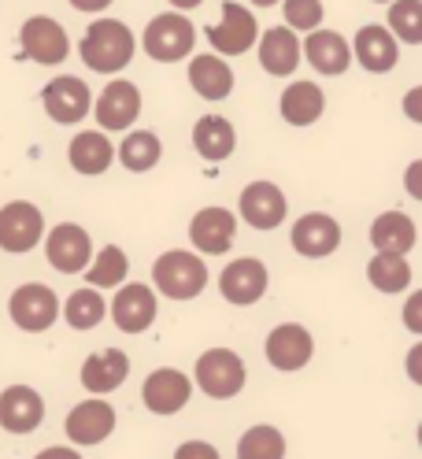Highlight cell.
Listing matches in <instances>:
<instances>
[{"label":"cell","instance_id":"obj_1","mask_svg":"<svg viewBox=\"0 0 422 459\" xmlns=\"http://www.w3.org/2000/svg\"><path fill=\"white\" fill-rule=\"evenodd\" d=\"M137 52V41H133V30L123 22V19H97L90 22L86 38L78 45V56L82 64L97 74H119Z\"/></svg>","mask_w":422,"mask_h":459},{"label":"cell","instance_id":"obj_2","mask_svg":"<svg viewBox=\"0 0 422 459\" xmlns=\"http://www.w3.org/2000/svg\"><path fill=\"white\" fill-rule=\"evenodd\" d=\"M152 281H156V290L163 297H171V300H193V297L204 293L208 267H204L201 255L171 248V252H163L159 260L152 264Z\"/></svg>","mask_w":422,"mask_h":459},{"label":"cell","instance_id":"obj_3","mask_svg":"<svg viewBox=\"0 0 422 459\" xmlns=\"http://www.w3.org/2000/svg\"><path fill=\"white\" fill-rule=\"evenodd\" d=\"M196 45V26L185 19V12H159L149 19L145 34H141V48H145L156 64H178Z\"/></svg>","mask_w":422,"mask_h":459},{"label":"cell","instance_id":"obj_4","mask_svg":"<svg viewBox=\"0 0 422 459\" xmlns=\"http://www.w3.org/2000/svg\"><path fill=\"white\" fill-rule=\"evenodd\" d=\"M260 38V22L252 15V8L237 4V0H222V19L208 26L211 52L219 56H245Z\"/></svg>","mask_w":422,"mask_h":459},{"label":"cell","instance_id":"obj_5","mask_svg":"<svg viewBox=\"0 0 422 459\" xmlns=\"http://www.w3.org/2000/svg\"><path fill=\"white\" fill-rule=\"evenodd\" d=\"M19 45H22L26 60H34L41 67H56L71 56V38L52 15H30L26 19L22 30H19Z\"/></svg>","mask_w":422,"mask_h":459},{"label":"cell","instance_id":"obj_6","mask_svg":"<svg viewBox=\"0 0 422 459\" xmlns=\"http://www.w3.org/2000/svg\"><path fill=\"white\" fill-rule=\"evenodd\" d=\"M41 104H45L52 123L74 126V123H82L93 111V93H90V85L82 82V78L60 74V78H52L45 90H41Z\"/></svg>","mask_w":422,"mask_h":459},{"label":"cell","instance_id":"obj_7","mask_svg":"<svg viewBox=\"0 0 422 459\" xmlns=\"http://www.w3.org/2000/svg\"><path fill=\"white\" fill-rule=\"evenodd\" d=\"M196 385H201L208 396L227 400L237 396L245 389V363L237 352L230 349H211L196 359Z\"/></svg>","mask_w":422,"mask_h":459},{"label":"cell","instance_id":"obj_8","mask_svg":"<svg viewBox=\"0 0 422 459\" xmlns=\"http://www.w3.org/2000/svg\"><path fill=\"white\" fill-rule=\"evenodd\" d=\"M8 311H12V323L26 333H41L48 330L56 319H60V300H56V293L48 290V285H19V290L12 293L8 300Z\"/></svg>","mask_w":422,"mask_h":459},{"label":"cell","instance_id":"obj_9","mask_svg":"<svg viewBox=\"0 0 422 459\" xmlns=\"http://www.w3.org/2000/svg\"><path fill=\"white\" fill-rule=\"evenodd\" d=\"M45 234V215L38 212V204L30 200H12V204L0 208V248L4 252H30L38 248Z\"/></svg>","mask_w":422,"mask_h":459},{"label":"cell","instance_id":"obj_10","mask_svg":"<svg viewBox=\"0 0 422 459\" xmlns=\"http://www.w3.org/2000/svg\"><path fill=\"white\" fill-rule=\"evenodd\" d=\"M45 255L60 274H82L93 260V241L78 222H60L45 238Z\"/></svg>","mask_w":422,"mask_h":459},{"label":"cell","instance_id":"obj_11","mask_svg":"<svg viewBox=\"0 0 422 459\" xmlns=\"http://www.w3.org/2000/svg\"><path fill=\"white\" fill-rule=\"evenodd\" d=\"M141 115V90L126 78H111L97 97V123L104 130H126Z\"/></svg>","mask_w":422,"mask_h":459},{"label":"cell","instance_id":"obj_12","mask_svg":"<svg viewBox=\"0 0 422 459\" xmlns=\"http://www.w3.org/2000/svg\"><path fill=\"white\" fill-rule=\"evenodd\" d=\"M286 193H281L274 182H252L241 189V219L252 230H274L286 222Z\"/></svg>","mask_w":422,"mask_h":459},{"label":"cell","instance_id":"obj_13","mask_svg":"<svg viewBox=\"0 0 422 459\" xmlns=\"http://www.w3.org/2000/svg\"><path fill=\"white\" fill-rule=\"evenodd\" d=\"M234 238H237V219L227 208H204V212H196L193 222H189V241L196 245V252H204V255L230 252Z\"/></svg>","mask_w":422,"mask_h":459},{"label":"cell","instance_id":"obj_14","mask_svg":"<svg viewBox=\"0 0 422 459\" xmlns=\"http://www.w3.org/2000/svg\"><path fill=\"white\" fill-rule=\"evenodd\" d=\"M267 281H271L267 267L260 260H252V255H245V260H234L227 271L219 274V293L237 307H248L267 293Z\"/></svg>","mask_w":422,"mask_h":459},{"label":"cell","instance_id":"obj_15","mask_svg":"<svg viewBox=\"0 0 422 459\" xmlns=\"http://www.w3.org/2000/svg\"><path fill=\"white\" fill-rule=\"evenodd\" d=\"M337 245H341V226L333 215L307 212L293 222V248L307 260H323V255L337 252Z\"/></svg>","mask_w":422,"mask_h":459},{"label":"cell","instance_id":"obj_16","mask_svg":"<svg viewBox=\"0 0 422 459\" xmlns=\"http://www.w3.org/2000/svg\"><path fill=\"white\" fill-rule=\"evenodd\" d=\"M141 396H145V408L156 411V415H175L189 404L193 396V382L182 375V370L175 367H163V370H152V375L145 378V389H141Z\"/></svg>","mask_w":422,"mask_h":459},{"label":"cell","instance_id":"obj_17","mask_svg":"<svg viewBox=\"0 0 422 459\" xmlns=\"http://www.w3.org/2000/svg\"><path fill=\"white\" fill-rule=\"evenodd\" d=\"M300 56H307V64H312L319 74H345L352 67V45L333 34V30H323V26H315V30H307L304 45H300Z\"/></svg>","mask_w":422,"mask_h":459},{"label":"cell","instance_id":"obj_18","mask_svg":"<svg viewBox=\"0 0 422 459\" xmlns=\"http://www.w3.org/2000/svg\"><path fill=\"white\" fill-rule=\"evenodd\" d=\"M156 293L149 290V285H126V290L116 293V300H111V319H116V326L123 333H145L152 323H156Z\"/></svg>","mask_w":422,"mask_h":459},{"label":"cell","instance_id":"obj_19","mask_svg":"<svg viewBox=\"0 0 422 459\" xmlns=\"http://www.w3.org/2000/svg\"><path fill=\"white\" fill-rule=\"evenodd\" d=\"M352 56L359 60L363 71L385 74V71L397 67V60H400V45H397V38L389 34V26L371 22V26H363V30L356 34V41H352Z\"/></svg>","mask_w":422,"mask_h":459},{"label":"cell","instance_id":"obj_20","mask_svg":"<svg viewBox=\"0 0 422 459\" xmlns=\"http://www.w3.org/2000/svg\"><path fill=\"white\" fill-rule=\"evenodd\" d=\"M315 352V341L300 323H281L267 337V359L274 370H300Z\"/></svg>","mask_w":422,"mask_h":459},{"label":"cell","instance_id":"obj_21","mask_svg":"<svg viewBox=\"0 0 422 459\" xmlns=\"http://www.w3.org/2000/svg\"><path fill=\"white\" fill-rule=\"evenodd\" d=\"M45 419V400L30 385H12L0 393V426L8 434H30Z\"/></svg>","mask_w":422,"mask_h":459},{"label":"cell","instance_id":"obj_22","mask_svg":"<svg viewBox=\"0 0 422 459\" xmlns=\"http://www.w3.org/2000/svg\"><path fill=\"white\" fill-rule=\"evenodd\" d=\"M260 45V64L267 74L274 78H286L300 67V34L289 30V26H271L256 38Z\"/></svg>","mask_w":422,"mask_h":459},{"label":"cell","instance_id":"obj_23","mask_svg":"<svg viewBox=\"0 0 422 459\" xmlns=\"http://www.w3.org/2000/svg\"><path fill=\"white\" fill-rule=\"evenodd\" d=\"M189 85L204 100H227L234 93V71L219 52H204L189 60Z\"/></svg>","mask_w":422,"mask_h":459},{"label":"cell","instance_id":"obj_24","mask_svg":"<svg viewBox=\"0 0 422 459\" xmlns=\"http://www.w3.org/2000/svg\"><path fill=\"white\" fill-rule=\"evenodd\" d=\"M64 429L74 445H97L116 429V411H111L108 400H82V404L67 415Z\"/></svg>","mask_w":422,"mask_h":459},{"label":"cell","instance_id":"obj_25","mask_svg":"<svg viewBox=\"0 0 422 459\" xmlns=\"http://www.w3.org/2000/svg\"><path fill=\"white\" fill-rule=\"evenodd\" d=\"M278 108H281V119H286L289 126H312V123L323 119V111H326V93L315 82H289L286 93H281V100H278Z\"/></svg>","mask_w":422,"mask_h":459},{"label":"cell","instance_id":"obj_26","mask_svg":"<svg viewBox=\"0 0 422 459\" xmlns=\"http://www.w3.org/2000/svg\"><path fill=\"white\" fill-rule=\"evenodd\" d=\"M234 145H237V134H234V123L222 119V115H201L193 126V149L201 152L208 163H222L234 156Z\"/></svg>","mask_w":422,"mask_h":459},{"label":"cell","instance_id":"obj_27","mask_svg":"<svg viewBox=\"0 0 422 459\" xmlns=\"http://www.w3.org/2000/svg\"><path fill=\"white\" fill-rule=\"evenodd\" d=\"M126 375H130V359H126V352H119V349L93 352L86 363H82V385H86L93 396L119 389V385L126 382Z\"/></svg>","mask_w":422,"mask_h":459},{"label":"cell","instance_id":"obj_28","mask_svg":"<svg viewBox=\"0 0 422 459\" xmlns=\"http://www.w3.org/2000/svg\"><path fill=\"white\" fill-rule=\"evenodd\" d=\"M67 160H71V167L78 170V175L97 178V175H104V170L111 167V160H116V149H111V141H108L104 134L82 130V134H74V141H71Z\"/></svg>","mask_w":422,"mask_h":459},{"label":"cell","instance_id":"obj_29","mask_svg":"<svg viewBox=\"0 0 422 459\" xmlns=\"http://www.w3.org/2000/svg\"><path fill=\"white\" fill-rule=\"evenodd\" d=\"M415 219L404 215V212H382L375 222H371V245L378 252H392V255H404L415 248Z\"/></svg>","mask_w":422,"mask_h":459},{"label":"cell","instance_id":"obj_30","mask_svg":"<svg viewBox=\"0 0 422 459\" xmlns=\"http://www.w3.org/2000/svg\"><path fill=\"white\" fill-rule=\"evenodd\" d=\"M119 163L126 170H133V175H145V170H152L163 156V145H159V137L152 130H133L123 137V145L116 149Z\"/></svg>","mask_w":422,"mask_h":459},{"label":"cell","instance_id":"obj_31","mask_svg":"<svg viewBox=\"0 0 422 459\" xmlns=\"http://www.w3.org/2000/svg\"><path fill=\"white\" fill-rule=\"evenodd\" d=\"M367 278L375 290L382 293H404L411 285V267L404 255H392V252H378L375 260L367 264Z\"/></svg>","mask_w":422,"mask_h":459},{"label":"cell","instance_id":"obj_32","mask_svg":"<svg viewBox=\"0 0 422 459\" xmlns=\"http://www.w3.org/2000/svg\"><path fill=\"white\" fill-rule=\"evenodd\" d=\"M60 315L67 319V326H74V330H93V326H100V319L108 315V304L100 300V293L93 290V285H86V290H74L67 297V307H60Z\"/></svg>","mask_w":422,"mask_h":459},{"label":"cell","instance_id":"obj_33","mask_svg":"<svg viewBox=\"0 0 422 459\" xmlns=\"http://www.w3.org/2000/svg\"><path fill=\"white\" fill-rule=\"evenodd\" d=\"M126 271H130V260L119 245H108L97 252V264L86 267V281L93 290H116V285L126 281Z\"/></svg>","mask_w":422,"mask_h":459},{"label":"cell","instance_id":"obj_34","mask_svg":"<svg viewBox=\"0 0 422 459\" xmlns=\"http://www.w3.org/2000/svg\"><path fill=\"white\" fill-rule=\"evenodd\" d=\"M237 459H286V437L274 426H252L237 441Z\"/></svg>","mask_w":422,"mask_h":459},{"label":"cell","instance_id":"obj_35","mask_svg":"<svg viewBox=\"0 0 422 459\" xmlns=\"http://www.w3.org/2000/svg\"><path fill=\"white\" fill-rule=\"evenodd\" d=\"M389 34L404 45L422 41V0H389Z\"/></svg>","mask_w":422,"mask_h":459},{"label":"cell","instance_id":"obj_36","mask_svg":"<svg viewBox=\"0 0 422 459\" xmlns=\"http://www.w3.org/2000/svg\"><path fill=\"white\" fill-rule=\"evenodd\" d=\"M281 4V15H286V26L297 34H307V30H315V26H323V0H278Z\"/></svg>","mask_w":422,"mask_h":459},{"label":"cell","instance_id":"obj_37","mask_svg":"<svg viewBox=\"0 0 422 459\" xmlns=\"http://www.w3.org/2000/svg\"><path fill=\"white\" fill-rule=\"evenodd\" d=\"M175 459H219V452L208 441H185V445H178Z\"/></svg>","mask_w":422,"mask_h":459},{"label":"cell","instance_id":"obj_38","mask_svg":"<svg viewBox=\"0 0 422 459\" xmlns=\"http://www.w3.org/2000/svg\"><path fill=\"white\" fill-rule=\"evenodd\" d=\"M116 0H71L74 12H86V15H97V12H108Z\"/></svg>","mask_w":422,"mask_h":459},{"label":"cell","instance_id":"obj_39","mask_svg":"<svg viewBox=\"0 0 422 459\" xmlns=\"http://www.w3.org/2000/svg\"><path fill=\"white\" fill-rule=\"evenodd\" d=\"M418 311H422V293H415L408 300V330L411 333H422V323H418Z\"/></svg>","mask_w":422,"mask_h":459},{"label":"cell","instance_id":"obj_40","mask_svg":"<svg viewBox=\"0 0 422 459\" xmlns=\"http://www.w3.org/2000/svg\"><path fill=\"white\" fill-rule=\"evenodd\" d=\"M418 100H422V90H411V93H408V100H404V108H408V119H415V123H422Z\"/></svg>","mask_w":422,"mask_h":459},{"label":"cell","instance_id":"obj_41","mask_svg":"<svg viewBox=\"0 0 422 459\" xmlns=\"http://www.w3.org/2000/svg\"><path fill=\"white\" fill-rule=\"evenodd\" d=\"M422 163H411V170H408V193L411 196H422Z\"/></svg>","mask_w":422,"mask_h":459},{"label":"cell","instance_id":"obj_42","mask_svg":"<svg viewBox=\"0 0 422 459\" xmlns=\"http://www.w3.org/2000/svg\"><path fill=\"white\" fill-rule=\"evenodd\" d=\"M34 459H82L74 448H45V452H38Z\"/></svg>","mask_w":422,"mask_h":459},{"label":"cell","instance_id":"obj_43","mask_svg":"<svg viewBox=\"0 0 422 459\" xmlns=\"http://www.w3.org/2000/svg\"><path fill=\"white\" fill-rule=\"evenodd\" d=\"M167 4H171L175 12H193V8H201L204 0H167Z\"/></svg>","mask_w":422,"mask_h":459},{"label":"cell","instance_id":"obj_44","mask_svg":"<svg viewBox=\"0 0 422 459\" xmlns=\"http://www.w3.org/2000/svg\"><path fill=\"white\" fill-rule=\"evenodd\" d=\"M411 378H415V382H422V370H418V349L411 352Z\"/></svg>","mask_w":422,"mask_h":459},{"label":"cell","instance_id":"obj_45","mask_svg":"<svg viewBox=\"0 0 422 459\" xmlns=\"http://www.w3.org/2000/svg\"><path fill=\"white\" fill-rule=\"evenodd\" d=\"M248 4H256V8H274L278 0H248Z\"/></svg>","mask_w":422,"mask_h":459},{"label":"cell","instance_id":"obj_46","mask_svg":"<svg viewBox=\"0 0 422 459\" xmlns=\"http://www.w3.org/2000/svg\"><path fill=\"white\" fill-rule=\"evenodd\" d=\"M375 4H389V0H375Z\"/></svg>","mask_w":422,"mask_h":459}]
</instances>
